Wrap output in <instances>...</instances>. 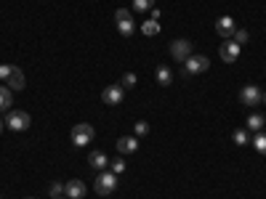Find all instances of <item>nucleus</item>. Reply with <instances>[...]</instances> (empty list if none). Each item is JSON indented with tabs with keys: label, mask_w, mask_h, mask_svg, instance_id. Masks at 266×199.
I'll list each match as a JSON object with an SVG mask.
<instances>
[{
	"label": "nucleus",
	"mask_w": 266,
	"mask_h": 199,
	"mask_svg": "<svg viewBox=\"0 0 266 199\" xmlns=\"http://www.w3.org/2000/svg\"><path fill=\"white\" fill-rule=\"evenodd\" d=\"M210 69V58L208 56H189L184 61V69H181V77H194V74H202V72H208Z\"/></svg>",
	"instance_id": "f257e3e1"
},
{
	"label": "nucleus",
	"mask_w": 266,
	"mask_h": 199,
	"mask_svg": "<svg viewBox=\"0 0 266 199\" xmlns=\"http://www.w3.org/2000/svg\"><path fill=\"white\" fill-rule=\"evenodd\" d=\"M117 189V175L112 170H101L99 178L93 181V191H96L99 196H107V194H112Z\"/></svg>",
	"instance_id": "f03ea898"
},
{
	"label": "nucleus",
	"mask_w": 266,
	"mask_h": 199,
	"mask_svg": "<svg viewBox=\"0 0 266 199\" xmlns=\"http://www.w3.org/2000/svg\"><path fill=\"white\" fill-rule=\"evenodd\" d=\"M93 135H96L93 125H88V122H77V125L72 128V144L75 146H88L93 141Z\"/></svg>",
	"instance_id": "7ed1b4c3"
},
{
	"label": "nucleus",
	"mask_w": 266,
	"mask_h": 199,
	"mask_svg": "<svg viewBox=\"0 0 266 199\" xmlns=\"http://www.w3.org/2000/svg\"><path fill=\"white\" fill-rule=\"evenodd\" d=\"M29 122H32V120H29V114H27V112L13 109V112H8V117H6V128L22 133V130H27V128H29Z\"/></svg>",
	"instance_id": "20e7f679"
},
{
	"label": "nucleus",
	"mask_w": 266,
	"mask_h": 199,
	"mask_svg": "<svg viewBox=\"0 0 266 199\" xmlns=\"http://www.w3.org/2000/svg\"><path fill=\"white\" fill-rule=\"evenodd\" d=\"M170 56H173V58L179 61V64H184V61L192 56V43H189V40H184V37L173 40V43H170Z\"/></svg>",
	"instance_id": "39448f33"
},
{
	"label": "nucleus",
	"mask_w": 266,
	"mask_h": 199,
	"mask_svg": "<svg viewBox=\"0 0 266 199\" xmlns=\"http://www.w3.org/2000/svg\"><path fill=\"white\" fill-rule=\"evenodd\" d=\"M261 88L258 85H245L242 90H240V101L245 104V106H258L261 104Z\"/></svg>",
	"instance_id": "423d86ee"
},
{
	"label": "nucleus",
	"mask_w": 266,
	"mask_h": 199,
	"mask_svg": "<svg viewBox=\"0 0 266 199\" xmlns=\"http://www.w3.org/2000/svg\"><path fill=\"white\" fill-rule=\"evenodd\" d=\"M85 191H88V186H85L80 178H72L69 183H64V196H67V199H83Z\"/></svg>",
	"instance_id": "0eeeda50"
},
{
	"label": "nucleus",
	"mask_w": 266,
	"mask_h": 199,
	"mask_svg": "<svg viewBox=\"0 0 266 199\" xmlns=\"http://www.w3.org/2000/svg\"><path fill=\"white\" fill-rule=\"evenodd\" d=\"M218 53H221V58L226 61V64H234V61L240 58V45L234 40H224L221 48H218Z\"/></svg>",
	"instance_id": "6e6552de"
},
{
	"label": "nucleus",
	"mask_w": 266,
	"mask_h": 199,
	"mask_svg": "<svg viewBox=\"0 0 266 199\" xmlns=\"http://www.w3.org/2000/svg\"><path fill=\"white\" fill-rule=\"evenodd\" d=\"M216 32H218V37L232 40V37H234V32H237V24H234V19H232V16H221V19L216 22Z\"/></svg>",
	"instance_id": "1a4fd4ad"
},
{
	"label": "nucleus",
	"mask_w": 266,
	"mask_h": 199,
	"mask_svg": "<svg viewBox=\"0 0 266 199\" xmlns=\"http://www.w3.org/2000/svg\"><path fill=\"white\" fill-rule=\"evenodd\" d=\"M122 96H125L122 85H107V88L101 90V101H104V104H109V106L120 104V101H122Z\"/></svg>",
	"instance_id": "9d476101"
},
{
	"label": "nucleus",
	"mask_w": 266,
	"mask_h": 199,
	"mask_svg": "<svg viewBox=\"0 0 266 199\" xmlns=\"http://www.w3.org/2000/svg\"><path fill=\"white\" fill-rule=\"evenodd\" d=\"M6 85H8L11 90H22V88L27 85V80H24V72H22L19 67H13V69H11V74H8V80H6Z\"/></svg>",
	"instance_id": "9b49d317"
},
{
	"label": "nucleus",
	"mask_w": 266,
	"mask_h": 199,
	"mask_svg": "<svg viewBox=\"0 0 266 199\" xmlns=\"http://www.w3.org/2000/svg\"><path fill=\"white\" fill-rule=\"evenodd\" d=\"M117 151L120 154H133V151L138 149V141L133 138V135H122V138H117Z\"/></svg>",
	"instance_id": "f8f14e48"
},
{
	"label": "nucleus",
	"mask_w": 266,
	"mask_h": 199,
	"mask_svg": "<svg viewBox=\"0 0 266 199\" xmlns=\"http://www.w3.org/2000/svg\"><path fill=\"white\" fill-rule=\"evenodd\" d=\"M88 165L93 167V170H107V167H109V157L104 154V151H91Z\"/></svg>",
	"instance_id": "ddd939ff"
},
{
	"label": "nucleus",
	"mask_w": 266,
	"mask_h": 199,
	"mask_svg": "<svg viewBox=\"0 0 266 199\" xmlns=\"http://www.w3.org/2000/svg\"><path fill=\"white\" fill-rule=\"evenodd\" d=\"M154 77H157V83H160L163 88H168L170 83L176 80V77H173V69L165 67V64H160V67H157V74H154Z\"/></svg>",
	"instance_id": "4468645a"
},
{
	"label": "nucleus",
	"mask_w": 266,
	"mask_h": 199,
	"mask_svg": "<svg viewBox=\"0 0 266 199\" xmlns=\"http://www.w3.org/2000/svg\"><path fill=\"white\" fill-rule=\"evenodd\" d=\"M11 104H13V90L8 85H0V112L11 109Z\"/></svg>",
	"instance_id": "2eb2a0df"
},
{
	"label": "nucleus",
	"mask_w": 266,
	"mask_h": 199,
	"mask_svg": "<svg viewBox=\"0 0 266 199\" xmlns=\"http://www.w3.org/2000/svg\"><path fill=\"white\" fill-rule=\"evenodd\" d=\"M117 32H120L122 37H131V35L136 32V24H133V19H125V22H117Z\"/></svg>",
	"instance_id": "dca6fc26"
},
{
	"label": "nucleus",
	"mask_w": 266,
	"mask_h": 199,
	"mask_svg": "<svg viewBox=\"0 0 266 199\" xmlns=\"http://www.w3.org/2000/svg\"><path fill=\"white\" fill-rule=\"evenodd\" d=\"M263 125H266V120H263L261 114H250V117H247V128H250V130L261 133V128H263Z\"/></svg>",
	"instance_id": "f3484780"
},
{
	"label": "nucleus",
	"mask_w": 266,
	"mask_h": 199,
	"mask_svg": "<svg viewBox=\"0 0 266 199\" xmlns=\"http://www.w3.org/2000/svg\"><path fill=\"white\" fill-rule=\"evenodd\" d=\"M141 32H144L147 37H152V35H157V32H160V24L154 22V19H147V22L141 24Z\"/></svg>",
	"instance_id": "a211bd4d"
},
{
	"label": "nucleus",
	"mask_w": 266,
	"mask_h": 199,
	"mask_svg": "<svg viewBox=\"0 0 266 199\" xmlns=\"http://www.w3.org/2000/svg\"><path fill=\"white\" fill-rule=\"evenodd\" d=\"M154 8V0H133V11L136 13H147Z\"/></svg>",
	"instance_id": "6ab92c4d"
},
{
	"label": "nucleus",
	"mask_w": 266,
	"mask_h": 199,
	"mask_svg": "<svg viewBox=\"0 0 266 199\" xmlns=\"http://www.w3.org/2000/svg\"><path fill=\"white\" fill-rule=\"evenodd\" d=\"M48 194H51V199H59V196H64V183L54 181L51 186H48Z\"/></svg>",
	"instance_id": "aec40b11"
},
{
	"label": "nucleus",
	"mask_w": 266,
	"mask_h": 199,
	"mask_svg": "<svg viewBox=\"0 0 266 199\" xmlns=\"http://www.w3.org/2000/svg\"><path fill=\"white\" fill-rule=\"evenodd\" d=\"M253 146H256L258 154H266V133H258V135H256V138H253Z\"/></svg>",
	"instance_id": "412c9836"
},
{
	"label": "nucleus",
	"mask_w": 266,
	"mask_h": 199,
	"mask_svg": "<svg viewBox=\"0 0 266 199\" xmlns=\"http://www.w3.org/2000/svg\"><path fill=\"white\" fill-rule=\"evenodd\" d=\"M232 138H234V144H237V146H245V144H247V130L237 128V130L232 133Z\"/></svg>",
	"instance_id": "4be33fe9"
},
{
	"label": "nucleus",
	"mask_w": 266,
	"mask_h": 199,
	"mask_svg": "<svg viewBox=\"0 0 266 199\" xmlns=\"http://www.w3.org/2000/svg\"><path fill=\"white\" fill-rule=\"evenodd\" d=\"M136 80H138V77H136L133 72H125V74H122V83H120V85H122V90H125V88H133V85H136Z\"/></svg>",
	"instance_id": "5701e85b"
},
{
	"label": "nucleus",
	"mask_w": 266,
	"mask_h": 199,
	"mask_svg": "<svg viewBox=\"0 0 266 199\" xmlns=\"http://www.w3.org/2000/svg\"><path fill=\"white\" fill-rule=\"evenodd\" d=\"M234 43L237 45H245L247 40H250V35H247V29H237V32H234V37H232Z\"/></svg>",
	"instance_id": "b1692460"
},
{
	"label": "nucleus",
	"mask_w": 266,
	"mask_h": 199,
	"mask_svg": "<svg viewBox=\"0 0 266 199\" xmlns=\"http://www.w3.org/2000/svg\"><path fill=\"white\" fill-rule=\"evenodd\" d=\"M125 19H133L131 11H128V8H117V11H115V22H125Z\"/></svg>",
	"instance_id": "393cba45"
},
{
	"label": "nucleus",
	"mask_w": 266,
	"mask_h": 199,
	"mask_svg": "<svg viewBox=\"0 0 266 199\" xmlns=\"http://www.w3.org/2000/svg\"><path fill=\"white\" fill-rule=\"evenodd\" d=\"M109 165H112V173H115V175L125 173V160H115V162H109Z\"/></svg>",
	"instance_id": "a878e982"
},
{
	"label": "nucleus",
	"mask_w": 266,
	"mask_h": 199,
	"mask_svg": "<svg viewBox=\"0 0 266 199\" xmlns=\"http://www.w3.org/2000/svg\"><path fill=\"white\" fill-rule=\"evenodd\" d=\"M147 133H149V122H144V120L136 122V135H147Z\"/></svg>",
	"instance_id": "bb28decb"
},
{
	"label": "nucleus",
	"mask_w": 266,
	"mask_h": 199,
	"mask_svg": "<svg viewBox=\"0 0 266 199\" xmlns=\"http://www.w3.org/2000/svg\"><path fill=\"white\" fill-rule=\"evenodd\" d=\"M11 69H13V67H8V64H0V80H8Z\"/></svg>",
	"instance_id": "cd10ccee"
},
{
	"label": "nucleus",
	"mask_w": 266,
	"mask_h": 199,
	"mask_svg": "<svg viewBox=\"0 0 266 199\" xmlns=\"http://www.w3.org/2000/svg\"><path fill=\"white\" fill-rule=\"evenodd\" d=\"M3 125H6V122H3V120H0V133H3Z\"/></svg>",
	"instance_id": "c85d7f7f"
},
{
	"label": "nucleus",
	"mask_w": 266,
	"mask_h": 199,
	"mask_svg": "<svg viewBox=\"0 0 266 199\" xmlns=\"http://www.w3.org/2000/svg\"><path fill=\"white\" fill-rule=\"evenodd\" d=\"M261 101H263V104H266V93H263V96H261Z\"/></svg>",
	"instance_id": "c756f323"
},
{
	"label": "nucleus",
	"mask_w": 266,
	"mask_h": 199,
	"mask_svg": "<svg viewBox=\"0 0 266 199\" xmlns=\"http://www.w3.org/2000/svg\"><path fill=\"white\" fill-rule=\"evenodd\" d=\"M59 199H67V196H59Z\"/></svg>",
	"instance_id": "7c9ffc66"
}]
</instances>
